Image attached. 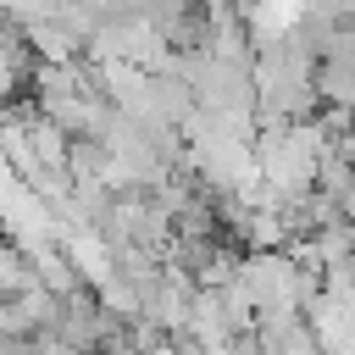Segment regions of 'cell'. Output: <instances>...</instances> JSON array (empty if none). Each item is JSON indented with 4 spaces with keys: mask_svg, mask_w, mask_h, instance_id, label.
Here are the masks:
<instances>
[{
    "mask_svg": "<svg viewBox=\"0 0 355 355\" xmlns=\"http://www.w3.org/2000/svg\"><path fill=\"white\" fill-rule=\"evenodd\" d=\"M150 355H189V349H178V344H172V338H166V344H155V349H150Z\"/></svg>",
    "mask_w": 355,
    "mask_h": 355,
    "instance_id": "obj_1",
    "label": "cell"
}]
</instances>
